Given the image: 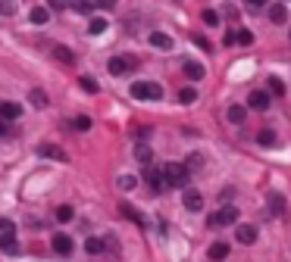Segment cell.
Segmentation results:
<instances>
[{"instance_id":"obj_1","label":"cell","mask_w":291,"mask_h":262,"mask_svg":"<svg viewBox=\"0 0 291 262\" xmlns=\"http://www.w3.org/2000/svg\"><path fill=\"white\" fill-rule=\"evenodd\" d=\"M0 250L7 256H16L19 253V243H16V225L13 219H0Z\"/></svg>"},{"instance_id":"obj_2","label":"cell","mask_w":291,"mask_h":262,"mask_svg":"<svg viewBox=\"0 0 291 262\" xmlns=\"http://www.w3.org/2000/svg\"><path fill=\"white\" fill-rule=\"evenodd\" d=\"M163 175H166V184L169 187H185L191 172H188L185 162H166V165H163Z\"/></svg>"},{"instance_id":"obj_3","label":"cell","mask_w":291,"mask_h":262,"mask_svg":"<svg viewBox=\"0 0 291 262\" xmlns=\"http://www.w3.org/2000/svg\"><path fill=\"white\" fill-rule=\"evenodd\" d=\"M129 94H132L135 100H160L163 97V88L157 81H135Z\"/></svg>"},{"instance_id":"obj_4","label":"cell","mask_w":291,"mask_h":262,"mask_svg":"<svg viewBox=\"0 0 291 262\" xmlns=\"http://www.w3.org/2000/svg\"><path fill=\"white\" fill-rule=\"evenodd\" d=\"M144 181H148L151 184V191L154 194H163V191H166V175H163V168H154V165H148V168H144Z\"/></svg>"},{"instance_id":"obj_5","label":"cell","mask_w":291,"mask_h":262,"mask_svg":"<svg viewBox=\"0 0 291 262\" xmlns=\"http://www.w3.org/2000/svg\"><path fill=\"white\" fill-rule=\"evenodd\" d=\"M235 219H238V209H235V206H226V209L213 212V215L207 219V225H210V228H226V225H232Z\"/></svg>"},{"instance_id":"obj_6","label":"cell","mask_w":291,"mask_h":262,"mask_svg":"<svg viewBox=\"0 0 291 262\" xmlns=\"http://www.w3.org/2000/svg\"><path fill=\"white\" fill-rule=\"evenodd\" d=\"M132 66H135V60L132 56H113L110 63H106V69H110V75H125V72H132Z\"/></svg>"},{"instance_id":"obj_7","label":"cell","mask_w":291,"mask_h":262,"mask_svg":"<svg viewBox=\"0 0 291 262\" xmlns=\"http://www.w3.org/2000/svg\"><path fill=\"white\" fill-rule=\"evenodd\" d=\"M181 203H185L188 212H201L204 209V194L201 191H185L181 194Z\"/></svg>"},{"instance_id":"obj_8","label":"cell","mask_w":291,"mask_h":262,"mask_svg":"<svg viewBox=\"0 0 291 262\" xmlns=\"http://www.w3.org/2000/svg\"><path fill=\"white\" fill-rule=\"evenodd\" d=\"M235 240L244 243V247L257 243V228H253V225H238V228H235Z\"/></svg>"},{"instance_id":"obj_9","label":"cell","mask_w":291,"mask_h":262,"mask_svg":"<svg viewBox=\"0 0 291 262\" xmlns=\"http://www.w3.org/2000/svg\"><path fill=\"white\" fill-rule=\"evenodd\" d=\"M269 97L272 94H266V91H253V94H247V106L263 112V109H269Z\"/></svg>"},{"instance_id":"obj_10","label":"cell","mask_w":291,"mask_h":262,"mask_svg":"<svg viewBox=\"0 0 291 262\" xmlns=\"http://www.w3.org/2000/svg\"><path fill=\"white\" fill-rule=\"evenodd\" d=\"M38 156H44V159H57V162H66V150H63V147H57V144H41V147H38Z\"/></svg>"},{"instance_id":"obj_11","label":"cell","mask_w":291,"mask_h":262,"mask_svg":"<svg viewBox=\"0 0 291 262\" xmlns=\"http://www.w3.org/2000/svg\"><path fill=\"white\" fill-rule=\"evenodd\" d=\"M0 119H7V122L22 119V106H19V103H10V100H4V103H0Z\"/></svg>"},{"instance_id":"obj_12","label":"cell","mask_w":291,"mask_h":262,"mask_svg":"<svg viewBox=\"0 0 291 262\" xmlns=\"http://www.w3.org/2000/svg\"><path fill=\"white\" fill-rule=\"evenodd\" d=\"M266 13H269V22H272V25H285V19H288V10H285V4H272Z\"/></svg>"},{"instance_id":"obj_13","label":"cell","mask_w":291,"mask_h":262,"mask_svg":"<svg viewBox=\"0 0 291 262\" xmlns=\"http://www.w3.org/2000/svg\"><path fill=\"white\" fill-rule=\"evenodd\" d=\"M53 250L60 256H69L72 253V237L69 234H53Z\"/></svg>"},{"instance_id":"obj_14","label":"cell","mask_w":291,"mask_h":262,"mask_svg":"<svg viewBox=\"0 0 291 262\" xmlns=\"http://www.w3.org/2000/svg\"><path fill=\"white\" fill-rule=\"evenodd\" d=\"M50 50H53V56H57L60 63H66V66H76V53H72L69 47H63V44H53Z\"/></svg>"},{"instance_id":"obj_15","label":"cell","mask_w":291,"mask_h":262,"mask_svg":"<svg viewBox=\"0 0 291 262\" xmlns=\"http://www.w3.org/2000/svg\"><path fill=\"white\" fill-rule=\"evenodd\" d=\"M181 72H185V75H188V78H191V81H201V78H204V72H207V69H204L201 63H194V60H188L185 66H181Z\"/></svg>"},{"instance_id":"obj_16","label":"cell","mask_w":291,"mask_h":262,"mask_svg":"<svg viewBox=\"0 0 291 262\" xmlns=\"http://www.w3.org/2000/svg\"><path fill=\"white\" fill-rule=\"evenodd\" d=\"M229 250H232V247H229V243H223V240H216V243H213V247L207 250V256H210L213 262H223V259L229 256Z\"/></svg>"},{"instance_id":"obj_17","label":"cell","mask_w":291,"mask_h":262,"mask_svg":"<svg viewBox=\"0 0 291 262\" xmlns=\"http://www.w3.org/2000/svg\"><path fill=\"white\" fill-rule=\"evenodd\" d=\"M151 47H157V50H172V37L163 34V31H154V34H151Z\"/></svg>"},{"instance_id":"obj_18","label":"cell","mask_w":291,"mask_h":262,"mask_svg":"<svg viewBox=\"0 0 291 262\" xmlns=\"http://www.w3.org/2000/svg\"><path fill=\"white\" fill-rule=\"evenodd\" d=\"M28 19H31L34 25H47V22H50V7H47V10H44V7H34Z\"/></svg>"},{"instance_id":"obj_19","label":"cell","mask_w":291,"mask_h":262,"mask_svg":"<svg viewBox=\"0 0 291 262\" xmlns=\"http://www.w3.org/2000/svg\"><path fill=\"white\" fill-rule=\"evenodd\" d=\"M269 94H272V97H285V81L279 78V75H269Z\"/></svg>"},{"instance_id":"obj_20","label":"cell","mask_w":291,"mask_h":262,"mask_svg":"<svg viewBox=\"0 0 291 262\" xmlns=\"http://www.w3.org/2000/svg\"><path fill=\"white\" fill-rule=\"evenodd\" d=\"M135 159L148 165V162L154 159V150H151V144H138V147H135Z\"/></svg>"},{"instance_id":"obj_21","label":"cell","mask_w":291,"mask_h":262,"mask_svg":"<svg viewBox=\"0 0 291 262\" xmlns=\"http://www.w3.org/2000/svg\"><path fill=\"white\" fill-rule=\"evenodd\" d=\"M226 116H229V122H232V125H241V122H244V106H238V103H232V106H229V112H226Z\"/></svg>"},{"instance_id":"obj_22","label":"cell","mask_w":291,"mask_h":262,"mask_svg":"<svg viewBox=\"0 0 291 262\" xmlns=\"http://www.w3.org/2000/svg\"><path fill=\"white\" fill-rule=\"evenodd\" d=\"M28 100H31V106H38V109H41V106H47V103H50V97H47V94H44V91H41V88H34V91H31V94H28Z\"/></svg>"},{"instance_id":"obj_23","label":"cell","mask_w":291,"mask_h":262,"mask_svg":"<svg viewBox=\"0 0 291 262\" xmlns=\"http://www.w3.org/2000/svg\"><path fill=\"white\" fill-rule=\"evenodd\" d=\"M257 144H260V147H276V144H279L276 131H269V128H266V131H260V135H257Z\"/></svg>"},{"instance_id":"obj_24","label":"cell","mask_w":291,"mask_h":262,"mask_svg":"<svg viewBox=\"0 0 291 262\" xmlns=\"http://www.w3.org/2000/svg\"><path fill=\"white\" fill-rule=\"evenodd\" d=\"M119 212H122L125 219H132L135 225H144V219H141V212H138V209H132V206H129V203H119Z\"/></svg>"},{"instance_id":"obj_25","label":"cell","mask_w":291,"mask_h":262,"mask_svg":"<svg viewBox=\"0 0 291 262\" xmlns=\"http://www.w3.org/2000/svg\"><path fill=\"white\" fill-rule=\"evenodd\" d=\"M194 100H197V88H191V84H188V88H181V91H178V103H185V106H188V103H194Z\"/></svg>"},{"instance_id":"obj_26","label":"cell","mask_w":291,"mask_h":262,"mask_svg":"<svg viewBox=\"0 0 291 262\" xmlns=\"http://www.w3.org/2000/svg\"><path fill=\"white\" fill-rule=\"evenodd\" d=\"M85 250H88L91 256L103 253V240H100V237H88V240H85Z\"/></svg>"},{"instance_id":"obj_27","label":"cell","mask_w":291,"mask_h":262,"mask_svg":"<svg viewBox=\"0 0 291 262\" xmlns=\"http://www.w3.org/2000/svg\"><path fill=\"white\" fill-rule=\"evenodd\" d=\"M269 209L276 212V215L285 212V197H282V194H269Z\"/></svg>"},{"instance_id":"obj_28","label":"cell","mask_w":291,"mask_h":262,"mask_svg":"<svg viewBox=\"0 0 291 262\" xmlns=\"http://www.w3.org/2000/svg\"><path fill=\"white\" fill-rule=\"evenodd\" d=\"M106 31V19H91L88 22V34H103Z\"/></svg>"},{"instance_id":"obj_29","label":"cell","mask_w":291,"mask_h":262,"mask_svg":"<svg viewBox=\"0 0 291 262\" xmlns=\"http://www.w3.org/2000/svg\"><path fill=\"white\" fill-rule=\"evenodd\" d=\"M94 7L97 4H88V0H76V4H72V10L82 13V16H91V13H94Z\"/></svg>"},{"instance_id":"obj_30","label":"cell","mask_w":291,"mask_h":262,"mask_svg":"<svg viewBox=\"0 0 291 262\" xmlns=\"http://www.w3.org/2000/svg\"><path fill=\"white\" fill-rule=\"evenodd\" d=\"M72 219H76L72 206H60V209H57V222H60V225H66V222H72Z\"/></svg>"},{"instance_id":"obj_31","label":"cell","mask_w":291,"mask_h":262,"mask_svg":"<svg viewBox=\"0 0 291 262\" xmlns=\"http://www.w3.org/2000/svg\"><path fill=\"white\" fill-rule=\"evenodd\" d=\"M79 84H82V91H88V94H97V81L91 78V75H82Z\"/></svg>"},{"instance_id":"obj_32","label":"cell","mask_w":291,"mask_h":262,"mask_svg":"<svg viewBox=\"0 0 291 262\" xmlns=\"http://www.w3.org/2000/svg\"><path fill=\"white\" fill-rule=\"evenodd\" d=\"M201 19H204L210 28H213V25H220V13H216V10H204V16H201Z\"/></svg>"},{"instance_id":"obj_33","label":"cell","mask_w":291,"mask_h":262,"mask_svg":"<svg viewBox=\"0 0 291 262\" xmlns=\"http://www.w3.org/2000/svg\"><path fill=\"white\" fill-rule=\"evenodd\" d=\"M135 184H138L135 175H122V178H119V187H122V191H135Z\"/></svg>"},{"instance_id":"obj_34","label":"cell","mask_w":291,"mask_h":262,"mask_svg":"<svg viewBox=\"0 0 291 262\" xmlns=\"http://www.w3.org/2000/svg\"><path fill=\"white\" fill-rule=\"evenodd\" d=\"M72 128H76V131H88V128H91V119H88V116H76Z\"/></svg>"},{"instance_id":"obj_35","label":"cell","mask_w":291,"mask_h":262,"mask_svg":"<svg viewBox=\"0 0 291 262\" xmlns=\"http://www.w3.org/2000/svg\"><path fill=\"white\" fill-rule=\"evenodd\" d=\"M238 44H241V47H247V44H253V34H250L247 28H238Z\"/></svg>"},{"instance_id":"obj_36","label":"cell","mask_w":291,"mask_h":262,"mask_svg":"<svg viewBox=\"0 0 291 262\" xmlns=\"http://www.w3.org/2000/svg\"><path fill=\"white\" fill-rule=\"evenodd\" d=\"M0 13H4V16H13V13H16V0H0Z\"/></svg>"},{"instance_id":"obj_37","label":"cell","mask_w":291,"mask_h":262,"mask_svg":"<svg viewBox=\"0 0 291 262\" xmlns=\"http://www.w3.org/2000/svg\"><path fill=\"white\" fill-rule=\"evenodd\" d=\"M47 7H50V10H66L69 0H47Z\"/></svg>"},{"instance_id":"obj_38","label":"cell","mask_w":291,"mask_h":262,"mask_svg":"<svg viewBox=\"0 0 291 262\" xmlns=\"http://www.w3.org/2000/svg\"><path fill=\"white\" fill-rule=\"evenodd\" d=\"M226 44H229V47H232V44H238V31H235V28H229V31H226Z\"/></svg>"},{"instance_id":"obj_39","label":"cell","mask_w":291,"mask_h":262,"mask_svg":"<svg viewBox=\"0 0 291 262\" xmlns=\"http://www.w3.org/2000/svg\"><path fill=\"white\" fill-rule=\"evenodd\" d=\"M244 4H247L250 10H263V7L269 4V0H244Z\"/></svg>"},{"instance_id":"obj_40","label":"cell","mask_w":291,"mask_h":262,"mask_svg":"<svg viewBox=\"0 0 291 262\" xmlns=\"http://www.w3.org/2000/svg\"><path fill=\"white\" fill-rule=\"evenodd\" d=\"M94 4H97L100 10H113V7H116V0H94Z\"/></svg>"},{"instance_id":"obj_41","label":"cell","mask_w":291,"mask_h":262,"mask_svg":"<svg viewBox=\"0 0 291 262\" xmlns=\"http://www.w3.org/2000/svg\"><path fill=\"white\" fill-rule=\"evenodd\" d=\"M194 44L201 47V50H210V41H207V37H194Z\"/></svg>"},{"instance_id":"obj_42","label":"cell","mask_w":291,"mask_h":262,"mask_svg":"<svg viewBox=\"0 0 291 262\" xmlns=\"http://www.w3.org/2000/svg\"><path fill=\"white\" fill-rule=\"evenodd\" d=\"M229 197H235V191H232V187H223V194H220V200H229Z\"/></svg>"},{"instance_id":"obj_43","label":"cell","mask_w":291,"mask_h":262,"mask_svg":"<svg viewBox=\"0 0 291 262\" xmlns=\"http://www.w3.org/2000/svg\"><path fill=\"white\" fill-rule=\"evenodd\" d=\"M7 131H10V128H7V119H0V138H4Z\"/></svg>"}]
</instances>
